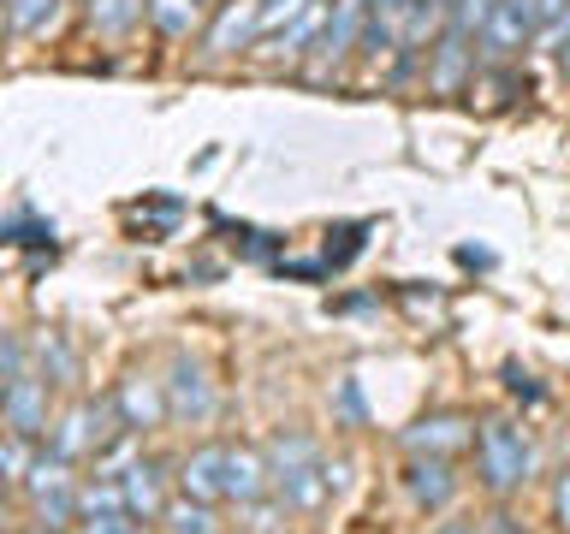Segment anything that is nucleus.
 Here are the masks:
<instances>
[{"instance_id":"6e6552de","label":"nucleus","mask_w":570,"mask_h":534,"mask_svg":"<svg viewBox=\"0 0 570 534\" xmlns=\"http://www.w3.org/2000/svg\"><path fill=\"white\" fill-rule=\"evenodd\" d=\"M167 404H173V416L178 422H203L208 409H214V386H208V374L196 356H173V368H167Z\"/></svg>"},{"instance_id":"39448f33","label":"nucleus","mask_w":570,"mask_h":534,"mask_svg":"<svg viewBox=\"0 0 570 534\" xmlns=\"http://www.w3.org/2000/svg\"><path fill=\"white\" fill-rule=\"evenodd\" d=\"M541 36V0H493L488 24H481V53L488 60H511Z\"/></svg>"},{"instance_id":"bb28decb","label":"nucleus","mask_w":570,"mask_h":534,"mask_svg":"<svg viewBox=\"0 0 570 534\" xmlns=\"http://www.w3.org/2000/svg\"><path fill=\"white\" fill-rule=\"evenodd\" d=\"M559 516H564V528H570V475L559 481Z\"/></svg>"},{"instance_id":"412c9836","label":"nucleus","mask_w":570,"mask_h":534,"mask_svg":"<svg viewBox=\"0 0 570 534\" xmlns=\"http://www.w3.org/2000/svg\"><path fill=\"white\" fill-rule=\"evenodd\" d=\"M60 18V0H7V24L12 36H42Z\"/></svg>"},{"instance_id":"393cba45","label":"nucleus","mask_w":570,"mask_h":534,"mask_svg":"<svg viewBox=\"0 0 570 534\" xmlns=\"http://www.w3.org/2000/svg\"><path fill=\"white\" fill-rule=\"evenodd\" d=\"M315 0H262V36H279L292 18H303Z\"/></svg>"},{"instance_id":"aec40b11","label":"nucleus","mask_w":570,"mask_h":534,"mask_svg":"<svg viewBox=\"0 0 570 534\" xmlns=\"http://www.w3.org/2000/svg\"><path fill=\"white\" fill-rule=\"evenodd\" d=\"M434 53H440V60H434V83H440V89H458L463 60H470V36L445 24V36H440V48H434Z\"/></svg>"},{"instance_id":"72a5a7b5","label":"nucleus","mask_w":570,"mask_h":534,"mask_svg":"<svg viewBox=\"0 0 570 534\" xmlns=\"http://www.w3.org/2000/svg\"><path fill=\"white\" fill-rule=\"evenodd\" d=\"M131 534H142V528H131Z\"/></svg>"},{"instance_id":"f3484780","label":"nucleus","mask_w":570,"mask_h":534,"mask_svg":"<svg viewBox=\"0 0 570 534\" xmlns=\"http://www.w3.org/2000/svg\"><path fill=\"white\" fill-rule=\"evenodd\" d=\"M137 18H149V0H89V24L101 36H125Z\"/></svg>"},{"instance_id":"f704fd0d","label":"nucleus","mask_w":570,"mask_h":534,"mask_svg":"<svg viewBox=\"0 0 570 534\" xmlns=\"http://www.w3.org/2000/svg\"><path fill=\"white\" fill-rule=\"evenodd\" d=\"M203 7H208V0H203Z\"/></svg>"},{"instance_id":"5701e85b","label":"nucleus","mask_w":570,"mask_h":534,"mask_svg":"<svg viewBox=\"0 0 570 534\" xmlns=\"http://www.w3.org/2000/svg\"><path fill=\"white\" fill-rule=\"evenodd\" d=\"M541 42L552 53L570 48V0H541Z\"/></svg>"},{"instance_id":"4be33fe9","label":"nucleus","mask_w":570,"mask_h":534,"mask_svg":"<svg viewBox=\"0 0 570 534\" xmlns=\"http://www.w3.org/2000/svg\"><path fill=\"white\" fill-rule=\"evenodd\" d=\"M149 18L160 36H190L203 18V0H149Z\"/></svg>"},{"instance_id":"2f4dec72","label":"nucleus","mask_w":570,"mask_h":534,"mask_svg":"<svg viewBox=\"0 0 570 534\" xmlns=\"http://www.w3.org/2000/svg\"><path fill=\"white\" fill-rule=\"evenodd\" d=\"M0 498H7V475H0Z\"/></svg>"},{"instance_id":"7c9ffc66","label":"nucleus","mask_w":570,"mask_h":534,"mask_svg":"<svg viewBox=\"0 0 570 534\" xmlns=\"http://www.w3.org/2000/svg\"><path fill=\"white\" fill-rule=\"evenodd\" d=\"M0 398H7V374H0Z\"/></svg>"},{"instance_id":"f8f14e48","label":"nucleus","mask_w":570,"mask_h":534,"mask_svg":"<svg viewBox=\"0 0 570 534\" xmlns=\"http://www.w3.org/2000/svg\"><path fill=\"white\" fill-rule=\"evenodd\" d=\"M404 487H410V498H416L422 511H445L452 493H458V481H452V463L445 457H410Z\"/></svg>"},{"instance_id":"7ed1b4c3","label":"nucleus","mask_w":570,"mask_h":534,"mask_svg":"<svg viewBox=\"0 0 570 534\" xmlns=\"http://www.w3.org/2000/svg\"><path fill=\"white\" fill-rule=\"evenodd\" d=\"M529 439L517 434L511 422H481L475 427V469H481V487L488 493H511L529 481Z\"/></svg>"},{"instance_id":"a211bd4d","label":"nucleus","mask_w":570,"mask_h":534,"mask_svg":"<svg viewBox=\"0 0 570 534\" xmlns=\"http://www.w3.org/2000/svg\"><path fill=\"white\" fill-rule=\"evenodd\" d=\"M167 528L173 534H220V523H214V511L203 505V498H190V493H178V498H167Z\"/></svg>"},{"instance_id":"4468645a","label":"nucleus","mask_w":570,"mask_h":534,"mask_svg":"<svg viewBox=\"0 0 570 534\" xmlns=\"http://www.w3.org/2000/svg\"><path fill=\"white\" fill-rule=\"evenodd\" d=\"M475 434H470V422L463 416H428V422H416L404 434V445L416 457H445V452H458V445H470Z\"/></svg>"},{"instance_id":"dca6fc26","label":"nucleus","mask_w":570,"mask_h":534,"mask_svg":"<svg viewBox=\"0 0 570 534\" xmlns=\"http://www.w3.org/2000/svg\"><path fill=\"white\" fill-rule=\"evenodd\" d=\"M125 511V487H119V475H96V481H78V523L83 516H114ZM131 516V511H125Z\"/></svg>"},{"instance_id":"f03ea898","label":"nucleus","mask_w":570,"mask_h":534,"mask_svg":"<svg viewBox=\"0 0 570 534\" xmlns=\"http://www.w3.org/2000/svg\"><path fill=\"white\" fill-rule=\"evenodd\" d=\"M119 434H125V422H119V404H114V398H101V404H71L66 416L53 422L48 452H53V457H66V463L101 457Z\"/></svg>"},{"instance_id":"c85d7f7f","label":"nucleus","mask_w":570,"mask_h":534,"mask_svg":"<svg viewBox=\"0 0 570 534\" xmlns=\"http://www.w3.org/2000/svg\"><path fill=\"white\" fill-rule=\"evenodd\" d=\"M0 30H12V24H7V0H0Z\"/></svg>"},{"instance_id":"6ab92c4d","label":"nucleus","mask_w":570,"mask_h":534,"mask_svg":"<svg viewBox=\"0 0 570 534\" xmlns=\"http://www.w3.org/2000/svg\"><path fill=\"white\" fill-rule=\"evenodd\" d=\"M327 0H315L309 12L303 18H292V24H285L279 36H274V53H303V42H321V30H327Z\"/></svg>"},{"instance_id":"ddd939ff","label":"nucleus","mask_w":570,"mask_h":534,"mask_svg":"<svg viewBox=\"0 0 570 534\" xmlns=\"http://www.w3.org/2000/svg\"><path fill=\"white\" fill-rule=\"evenodd\" d=\"M119 487H125V511H131V516H142V523H155V516L167 511V487H160V469H155L149 457L125 463Z\"/></svg>"},{"instance_id":"423d86ee","label":"nucleus","mask_w":570,"mask_h":534,"mask_svg":"<svg viewBox=\"0 0 570 534\" xmlns=\"http://www.w3.org/2000/svg\"><path fill=\"white\" fill-rule=\"evenodd\" d=\"M114 404H119V422L131 427V434H155V427L173 416L167 386H160L155 374H125L119 392H114Z\"/></svg>"},{"instance_id":"0eeeda50","label":"nucleus","mask_w":570,"mask_h":534,"mask_svg":"<svg viewBox=\"0 0 570 534\" xmlns=\"http://www.w3.org/2000/svg\"><path fill=\"white\" fill-rule=\"evenodd\" d=\"M0 416H7V427L12 434H24V439H36L48 427V380L42 374H12L7 380V398H0Z\"/></svg>"},{"instance_id":"f257e3e1","label":"nucleus","mask_w":570,"mask_h":534,"mask_svg":"<svg viewBox=\"0 0 570 534\" xmlns=\"http://www.w3.org/2000/svg\"><path fill=\"white\" fill-rule=\"evenodd\" d=\"M267 469H274V493L285 511H321L327 505V463H321V445L297 427L267 439Z\"/></svg>"},{"instance_id":"473e14b6","label":"nucleus","mask_w":570,"mask_h":534,"mask_svg":"<svg viewBox=\"0 0 570 534\" xmlns=\"http://www.w3.org/2000/svg\"><path fill=\"white\" fill-rule=\"evenodd\" d=\"M564 60H570V48H564Z\"/></svg>"},{"instance_id":"c756f323","label":"nucleus","mask_w":570,"mask_h":534,"mask_svg":"<svg viewBox=\"0 0 570 534\" xmlns=\"http://www.w3.org/2000/svg\"><path fill=\"white\" fill-rule=\"evenodd\" d=\"M36 534H66V528H36Z\"/></svg>"},{"instance_id":"cd10ccee","label":"nucleus","mask_w":570,"mask_h":534,"mask_svg":"<svg viewBox=\"0 0 570 534\" xmlns=\"http://www.w3.org/2000/svg\"><path fill=\"white\" fill-rule=\"evenodd\" d=\"M434 534H475V528H470V523H440Z\"/></svg>"},{"instance_id":"20e7f679","label":"nucleus","mask_w":570,"mask_h":534,"mask_svg":"<svg viewBox=\"0 0 570 534\" xmlns=\"http://www.w3.org/2000/svg\"><path fill=\"white\" fill-rule=\"evenodd\" d=\"M24 493L36 498V516H42V528H71V516H78V475H71L66 457H36L30 475H24Z\"/></svg>"},{"instance_id":"a878e982","label":"nucleus","mask_w":570,"mask_h":534,"mask_svg":"<svg viewBox=\"0 0 570 534\" xmlns=\"http://www.w3.org/2000/svg\"><path fill=\"white\" fill-rule=\"evenodd\" d=\"M78 534H131V516H125V511H114V516H83Z\"/></svg>"},{"instance_id":"1a4fd4ad","label":"nucleus","mask_w":570,"mask_h":534,"mask_svg":"<svg viewBox=\"0 0 570 534\" xmlns=\"http://www.w3.org/2000/svg\"><path fill=\"white\" fill-rule=\"evenodd\" d=\"M274 487V469H267V452L256 445H226V498L232 505H256Z\"/></svg>"},{"instance_id":"9b49d317","label":"nucleus","mask_w":570,"mask_h":534,"mask_svg":"<svg viewBox=\"0 0 570 534\" xmlns=\"http://www.w3.org/2000/svg\"><path fill=\"white\" fill-rule=\"evenodd\" d=\"M256 36H262V0H220V18L208 30V53L249 48Z\"/></svg>"},{"instance_id":"b1692460","label":"nucleus","mask_w":570,"mask_h":534,"mask_svg":"<svg viewBox=\"0 0 570 534\" xmlns=\"http://www.w3.org/2000/svg\"><path fill=\"white\" fill-rule=\"evenodd\" d=\"M30 463H36L30 439L7 427V434H0V475H7V481H24V475H30Z\"/></svg>"},{"instance_id":"2eb2a0df","label":"nucleus","mask_w":570,"mask_h":534,"mask_svg":"<svg viewBox=\"0 0 570 534\" xmlns=\"http://www.w3.org/2000/svg\"><path fill=\"white\" fill-rule=\"evenodd\" d=\"M368 30V0H333V18H327V30H321V53L327 60H338V53H351L356 48V36Z\"/></svg>"},{"instance_id":"9d476101","label":"nucleus","mask_w":570,"mask_h":534,"mask_svg":"<svg viewBox=\"0 0 570 534\" xmlns=\"http://www.w3.org/2000/svg\"><path fill=\"white\" fill-rule=\"evenodd\" d=\"M178 493L203 498V505H220L226 498V445H196V452L178 463Z\"/></svg>"}]
</instances>
